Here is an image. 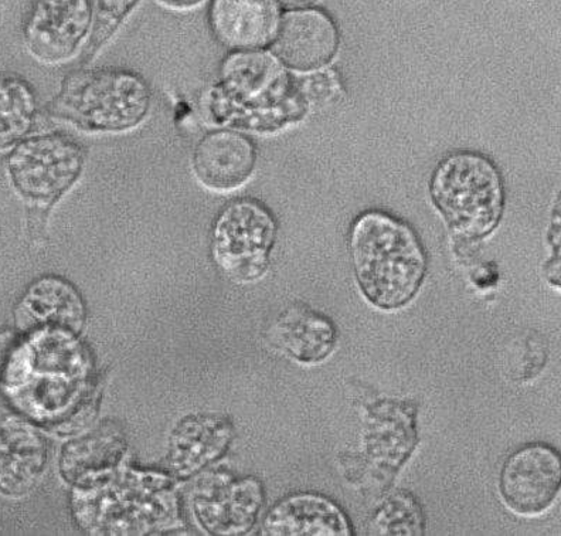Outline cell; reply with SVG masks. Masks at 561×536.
Masks as SVG:
<instances>
[{"label":"cell","instance_id":"cell-1","mask_svg":"<svg viewBox=\"0 0 561 536\" xmlns=\"http://www.w3.org/2000/svg\"><path fill=\"white\" fill-rule=\"evenodd\" d=\"M351 255L363 296L383 311L408 306L427 274L419 236L383 212L357 217L351 230Z\"/></svg>","mask_w":561,"mask_h":536},{"label":"cell","instance_id":"cell-2","mask_svg":"<svg viewBox=\"0 0 561 536\" xmlns=\"http://www.w3.org/2000/svg\"><path fill=\"white\" fill-rule=\"evenodd\" d=\"M151 104L142 77L124 69H94L67 76L51 111L82 132L118 134L137 128Z\"/></svg>","mask_w":561,"mask_h":536},{"label":"cell","instance_id":"cell-3","mask_svg":"<svg viewBox=\"0 0 561 536\" xmlns=\"http://www.w3.org/2000/svg\"><path fill=\"white\" fill-rule=\"evenodd\" d=\"M432 196L459 238H485L500 224L502 179L490 159L478 153L458 152L445 158L432 178Z\"/></svg>","mask_w":561,"mask_h":536},{"label":"cell","instance_id":"cell-4","mask_svg":"<svg viewBox=\"0 0 561 536\" xmlns=\"http://www.w3.org/2000/svg\"><path fill=\"white\" fill-rule=\"evenodd\" d=\"M219 101L227 103V117L243 127H278L293 114L289 81L278 62L264 53H239L226 61Z\"/></svg>","mask_w":561,"mask_h":536},{"label":"cell","instance_id":"cell-5","mask_svg":"<svg viewBox=\"0 0 561 536\" xmlns=\"http://www.w3.org/2000/svg\"><path fill=\"white\" fill-rule=\"evenodd\" d=\"M84 162V151L75 139L57 133L43 134L12 148L7 173L13 191L24 202L50 207L76 185Z\"/></svg>","mask_w":561,"mask_h":536},{"label":"cell","instance_id":"cell-6","mask_svg":"<svg viewBox=\"0 0 561 536\" xmlns=\"http://www.w3.org/2000/svg\"><path fill=\"white\" fill-rule=\"evenodd\" d=\"M275 238L277 224L261 203L231 202L216 221L213 255L222 272L234 282H259L267 273Z\"/></svg>","mask_w":561,"mask_h":536},{"label":"cell","instance_id":"cell-7","mask_svg":"<svg viewBox=\"0 0 561 536\" xmlns=\"http://www.w3.org/2000/svg\"><path fill=\"white\" fill-rule=\"evenodd\" d=\"M560 480L559 452L549 444L531 443L507 457L500 476V492L507 509L535 516L554 504Z\"/></svg>","mask_w":561,"mask_h":536},{"label":"cell","instance_id":"cell-8","mask_svg":"<svg viewBox=\"0 0 561 536\" xmlns=\"http://www.w3.org/2000/svg\"><path fill=\"white\" fill-rule=\"evenodd\" d=\"M91 0H35L24 23V43L36 60H70L93 26Z\"/></svg>","mask_w":561,"mask_h":536},{"label":"cell","instance_id":"cell-9","mask_svg":"<svg viewBox=\"0 0 561 536\" xmlns=\"http://www.w3.org/2000/svg\"><path fill=\"white\" fill-rule=\"evenodd\" d=\"M340 46V33L328 14L299 9L278 23L274 52L285 66L294 70L321 69L332 60Z\"/></svg>","mask_w":561,"mask_h":536},{"label":"cell","instance_id":"cell-10","mask_svg":"<svg viewBox=\"0 0 561 536\" xmlns=\"http://www.w3.org/2000/svg\"><path fill=\"white\" fill-rule=\"evenodd\" d=\"M196 497V513L203 524L219 535L249 533L263 506L264 492L257 480L231 481L216 476Z\"/></svg>","mask_w":561,"mask_h":536},{"label":"cell","instance_id":"cell-11","mask_svg":"<svg viewBox=\"0 0 561 536\" xmlns=\"http://www.w3.org/2000/svg\"><path fill=\"white\" fill-rule=\"evenodd\" d=\"M257 152L249 138L234 132L207 134L193 152V172L203 186L230 192L243 186L254 171Z\"/></svg>","mask_w":561,"mask_h":536},{"label":"cell","instance_id":"cell-12","mask_svg":"<svg viewBox=\"0 0 561 536\" xmlns=\"http://www.w3.org/2000/svg\"><path fill=\"white\" fill-rule=\"evenodd\" d=\"M263 535L351 536L350 516L328 497L301 492L280 500L265 516Z\"/></svg>","mask_w":561,"mask_h":536},{"label":"cell","instance_id":"cell-13","mask_svg":"<svg viewBox=\"0 0 561 536\" xmlns=\"http://www.w3.org/2000/svg\"><path fill=\"white\" fill-rule=\"evenodd\" d=\"M279 23L277 0H215L213 32L234 50H255L274 41Z\"/></svg>","mask_w":561,"mask_h":536},{"label":"cell","instance_id":"cell-14","mask_svg":"<svg viewBox=\"0 0 561 536\" xmlns=\"http://www.w3.org/2000/svg\"><path fill=\"white\" fill-rule=\"evenodd\" d=\"M46 447L36 430L19 419L0 422V491L22 495L43 471Z\"/></svg>","mask_w":561,"mask_h":536},{"label":"cell","instance_id":"cell-15","mask_svg":"<svg viewBox=\"0 0 561 536\" xmlns=\"http://www.w3.org/2000/svg\"><path fill=\"white\" fill-rule=\"evenodd\" d=\"M337 331L331 318L309 307H289L273 328V342L299 364L316 365L335 350Z\"/></svg>","mask_w":561,"mask_h":536},{"label":"cell","instance_id":"cell-16","mask_svg":"<svg viewBox=\"0 0 561 536\" xmlns=\"http://www.w3.org/2000/svg\"><path fill=\"white\" fill-rule=\"evenodd\" d=\"M231 436L233 430L226 419L187 418L173 430L169 465L175 475L191 476L219 458L229 447Z\"/></svg>","mask_w":561,"mask_h":536},{"label":"cell","instance_id":"cell-17","mask_svg":"<svg viewBox=\"0 0 561 536\" xmlns=\"http://www.w3.org/2000/svg\"><path fill=\"white\" fill-rule=\"evenodd\" d=\"M22 318L42 326L75 331L82 320V303L76 289L60 278L46 277L33 284L22 303Z\"/></svg>","mask_w":561,"mask_h":536},{"label":"cell","instance_id":"cell-18","mask_svg":"<svg viewBox=\"0 0 561 536\" xmlns=\"http://www.w3.org/2000/svg\"><path fill=\"white\" fill-rule=\"evenodd\" d=\"M36 96L21 77L0 76V153L26 139L35 124Z\"/></svg>","mask_w":561,"mask_h":536},{"label":"cell","instance_id":"cell-19","mask_svg":"<svg viewBox=\"0 0 561 536\" xmlns=\"http://www.w3.org/2000/svg\"><path fill=\"white\" fill-rule=\"evenodd\" d=\"M424 523L421 505L408 492L390 497L371 521L375 535H424Z\"/></svg>","mask_w":561,"mask_h":536},{"label":"cell","instance_id":"cell-20","mask_svg":"<svg viewBox=\"0 0 561 536\" xmlns=\"http://www.w3.org/2000/svg\"><path fill=\"white\" fill-rule=\"evenodd\" d=\"M138 3L139 0H99L87 45L85 61L93 59L104 47Z\"/></svg>","mask_w":561,"mask_h":536},{"label":"cell","instance_id":"cell-21","mask_svg":"<svg viewBox=\"0 0 561 536\" xmlns=\"http://www.w3.org/2000/svg\"><path fill=\"white\" fill-rule=\"evenodd\" d=\"M277 2L283 4L284 8L299 11V9L311 7V4L318 2V0H277Z\"/></svg>","mask_w":561,"mask_h":536},{"label":"cell","instance_id":"cell-22","mask_svg":"<svg viewBox=\"0 0 561 536\" xmlns=\"http://www.w3.org/2000/svg\"><path fill=\"white\" fill-rule=\"evenodd\" d=\"M159 2L175 9H187L196 7V4L202 3L203 0H159Z\"/></svg>","mask_w":561,"mask_h":536}]
</instances>
